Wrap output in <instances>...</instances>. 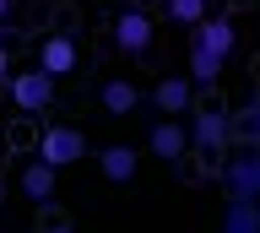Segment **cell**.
Returning <instances> with one entry per match:
<instances>
[{
    "instance_id": "obj_1",
    "label": "cell",
    "mask_w": 260,
    "mask_h": 233,
    "mask_svg": "<svg viewBox=\"0 0 260 233\" xmlns=\"http://www.w3.org/2000/svg\"><path fill=\"white\" fill-rule=\"evenodd\" d=\"M44 168H76L87 163V130L81 125H71V119H54V125H44V136H38V152H32Z\"/></svg>"
},
{
    "instance_id": "obj_2",
    "label": "cell",
    "mask_w": 260,
    "mask_h": 233,
    "mask_svg": "<svg viewBox=\"0 0 260 233\" xmlns=\"http://www.w3.org/2000/svg\"><path fill=\"white\" fill-rule=\"evenodd\" d=\"M184 130H190V152H201V157H211V163H222V157H228V141H233V119H228L217 103L195 109Z\"/></svg>"
},
{
    "instance_id": "obj_3",
    "label": "cell",
    "mask_w": 260,
    "mask_h": 233,
    "mask_svg": "<svg viewBox=\"0 0 260 233\" xmlns=\"http://www.w3.org/2000/svg\"><path fill=\"white\" fill-rule=\"evenodd\" d=\"M222 190L228 201H260V147H239L222 157Z\"/></svg>"
},
{
    "instance_id": "obj_4",
    "label": "cell",
    "mask_w": 260,
    "mask_h": 233,
    "mask_svg": "<svg viewBox=\"0 0 260 233\" xmlns=\"http://www.w3.org/2000/svg\"><path fill=\"white\" fill-rule=\"evenodd\" d=\"M190 49L211 54V60H233V49H239V27H233V17H206L201 27L190 33Z\"/></svg>"
},
{
    "instance_id": "obj_5",
    "label": "cell",
    "mask_w": 260,
    "mask_h": 233,
    "mask_svg": "<svg viewBox=\"0 0 260 233\" xmlns=\"http://www.w3.org/2000/svg\"><path fill=\"white\" fill-rule=\"evenodd\" d=\"M152 33H157V27H152V17H146L141 6H125V11L114 17V44H119L130 60H141V54L152 49Z\"/></svg>"
},
{
    "instance_id": "obj_6",
    "label": "cell",
    "mask_w": 260,
    "mask_h": 233,
    "mask_svg": "<svg viewBox=\"0 0 260 233\" xmlns=\"http://www.w3.org/2000/svg\"><path fill=\"white\" fill-rule=\"evenodd\" d=\"M6 92H11V103L22 109V114H44L49 103H54V82H49L38 65H32V71H16Z\"/></svg>"
},
{
    "instance_id": "obj_7",
    "label": "cell",
    "mask_w": 260,
    "mask_h": 233,
    "mask_svg": "<svg viewBox=\"0 0 260 233\" xmlns=\"http://www.w3.org/2000/svg\"><path fill=\"white\" fill-rule=\"evenodd\" d=\"M81 65V44L71 33H49L44 44H38V71H44L49 82H60V76H71V71Z\"/></svg>"
},
{
    "instance_id": "obj_8",
    "label": "cell",
    "mask_w": 260,
    "mask_h": 233,
    "mask_svg": "<svg viewBox=\"0 0 260 233\" xmlns=\"http://www.w3.org/2000/svg\"><path fill=\"white\" fill-rule=\"evenodd\" d=\"M152 109H157L162 119L195 114V87H190V76H162V82L152 87Z\"/></svg>"
},
{
    "instance_id": "obj_9",
    "label": "cell",
    "mask_w": 260,
    "mask_h": 233,
    "mask_svg": "<svg viewBox=\"0 0 260 233\" xmlns=\"http://www.w3.org/2000/svg\"><path fill=\"white\" fill-rule=\"evenodd\" d=\"M146 147H152V157H162V163H179V157L190 152V130H184V119H152Z\"/></svg>"
},
{
    "instance_id": "obj_10",
    "label": "cell",
    "mask_w": 260,
    "mask_h": 233,
    "mask_svg": "<svg viewBox=\"0 0 260 233\" xmlns=\"http://www.w3.org/2000/svg\"><path fill=\"white\" fill-rule=\"evenodd\" d=\"M98 103H103V114L130 119L136 109H141V87L130 82V76H103V87H98Z\"/></svg>"
},
{
    "instance_id": "obj_11",
    "label": "cell",
    "mask_w": 260,
    "mask_h": 233,
    "mask_svg": "<svg viewBox=\"0 0 260 233\" xmlns=\"http://www.w3.org/2000/svg\"><path fill=\"white\" fill-rule=\"evenodd\" d=\"M98 168H103L109 184H130V179H136V147H125V141L103 147V152H98Z\"/></svg>"
},
{
    "instance_id": "obj_12",
    "label": "cell",
    "mask_w": 260,
    "mask_h": 233,
    "mask_svg": "<svg viewBox=\"0 0 260 233\" xmlns=\"http://www.w3.org/2000/svg\"><path fill=\"white\" fill-rule=\"evenodd\" d=\"M22 195L27 201H38V206H44V201H54V184H60V174H54V168H44L38 163V157H32V163H22Z\"/></svg>"
},
{
    "instance_id": "obj_13",
    "label": "cell",
    "mask_w": 260,
    "mask_h": 233,
    "mask_svg": "<svg viewBox=\"0 0 260 233\" xmlns=\"http://www.w3.org/2000/svg\"><path fill=\"white\" fill-rule=\"evenodd\" d=\"M222 60H211V54H201V49H190V60H184V76H190V87L195 92H211V87L222 82Z\"/></svg>"
},
{
    "instance_id": "obj_14",
    "label": "cell",
    "mask_w": 260,
    "mask_h": 233,
    "mask_svg": "<svg viewBox=\"0 0 260 233\" xmlns=\"http://www.w3.org/2000/svg\"><path fill=\"white\" fill-rule=\"evenodd\" d=\"M217 228L222 233H260V201H228Z\"/></svg>"
},
{
    "instance_id": "obj_15",
    "label": "cell",
    "mask_w": 260,
    "mask_h": 233,
    "mask_svg": "<svg viewBox=\"0 0 260 233\" xmlns=\"http://www.w3.org/2000/svg\"><path fill=\"white\" fill-rule=\"evenodd\" d=\"M228 119H233V141H239V147H260V92Z\"/></svg>"
},
{
    "instance_id": "obj_16",
    "label": "cell",
    "mask_w": 260,
    "mask_h": 233,
    "mask_svg": "<svg viewBox=\"0 0 260 233\" xmlns=\"http://www.w3.org/2000/svg\"><path fill=\"white\" fill-rule=\"evenodd\" d=\"M162 17L174 27H201L211 17V0H162Z\"/></svg>"
},
{
    "instance_id": "obj_17",
    "label": "cell",
    "mask_w": 260,
    "mask_h": 233,
    "mask_svg": "<svg viewBox=\"0 0 260 233\" xmlns=\"http://www.w3.org/2000/svg\"><path fill=\"white\" fill-rule=\"evenodd\" d=\"M11 76H16V71H11V60L0 54V87H11Z\"/></svg>"
},
{
    "instance_id": "obj_18",
    "label": "cell",
    "mask_w": 260,
    "mask_h": 233,
    "mask_svg": "<svg viewBox=\"0 0 260 233\" xmlns=\"http://www.w3.org/2000/svg\"><path fill=\"white\" fill-rule=\"evenodd\" d=\"M38 233H76V228H71V222H44Z\"/></svg>"
},
{
    "instance_id": "obj_19",
    "label": "cell",
    "mask_w": 260,
    "mask_h": 233,
    "mask_svg": "<svg viewBox=\"0 0 260 233\" xmlns=\"http://www.w3.org/2000/svg\"><path fill=\"white\" fill-rule=\"evenodd\" d=\"M11 6H16V0H0V22H6V17H11Z\"/></svg>"
},
{
    "instance_id": "obj_20",
    "label": "cell",
    "mask_w": 260,
    "mask_h": 233,
    "mask_svg": "<svg viewBox=\"0 0 260 233\" xmlns=\"http://www.w3.org/2000/svg\"><path fill=\"white\" fill-rule=\"evenodd\" d=\"M0 54H6V38H0Z\"/></svg>"
}]
</instances>
